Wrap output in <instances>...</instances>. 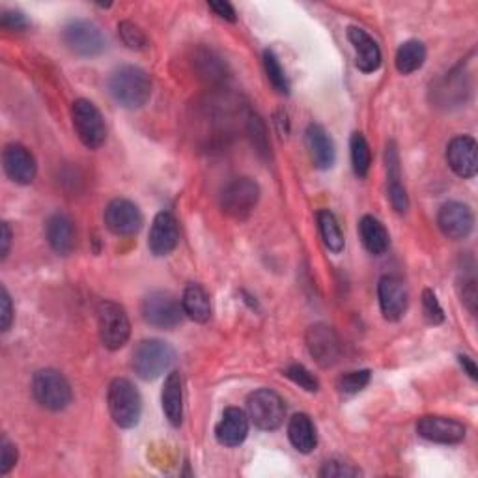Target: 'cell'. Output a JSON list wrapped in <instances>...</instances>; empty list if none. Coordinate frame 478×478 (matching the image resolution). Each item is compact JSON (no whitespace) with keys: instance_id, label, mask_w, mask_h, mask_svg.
<instances>
[{"instance_id":"16","label":"cell","mask_w":478,"mask_h":478,"mask_svg":"<svg viewBox=\"0 0 478 478\" xmlns=\"http://www.w3.org/2000/svg\"><path fill=\"white\" fill-rule=\"evenodd\" d=\"M3 167L8 178L14 184L29 185L34 182L38 174V165L31 149L24 148L23 144H8L3 152Z\"/></svg>"},{"instance_id":"34","label":"cell","mask_w":478,"mask_h":478,"mask_svg":"<svg viewBox=\"0 0 478 478\" xmlns=\"http://www.w3.org/2000/svg\"><path fill=\"white\" fill-rule=\"evenodd\" d=\"M370 370H356L342 375L338 380V391L346 394H357L370 383Z\"/></svg>"},{"instance_id":"39","label":"cell","mask_w":478,"mask_h":478,"mask_svg":"<svg viewBox=\"0 0 478 478\" xmlns=\"http://www.w3.org/2000/svg\"><path fill=\"white\" fill-rule=\"evenodd\" d=\"M14 323V305H12V297L8 290L3 286L0 290V325H3V331H10V327Z\"/></svg>"},{"instance_id":"10","label":"cell","mask_w":478,"mask_h":478,"mask_svg":"<svg viewBox=\"0 0 478 478\" xmlns=\"http://www.w3.org/2000/svg\"><path fill=\"white\" fill-rule=\"evenodd\" d=\"M184 314L180 301L165 290L148 293L142 301V318L158 329H174L182 323Z\"/></svg>"},{"instance_id":"17","label":"cell","mask_w":478,"mask_h":478,"mask_svg":"<svg viewBox=\"0 0 478 478\" xmlns=\"http://www.w3.org/2000/svg\"><path fill=\"white\" fill-rule=\"evenodd\" d=\"M377 297H380L382 314L389 321H398L408 311V288L398 276L387 275L377 284Z\"/></svg>"},{"instance_id":"4","label":"cell","mask_w":478,"mask_h":478,"mask_svg":"<svg viewBox=\"0 0 478 478\" xmlns=\"http://www.w3.org/2000/svg\"><path fill=\"white\" fill-rule=\"evenodd\" d=\"M32 394L38 404L49 411H62L73 400L69 382L59 370L53 368H43L34 374Z\"/></svg>"},{"instance_id":"20","label":"cell","mask_w":478,"mask_h":478,"mask_svg":"<svg viewBox=\"0 0 478 478\" xmlns=\"http://www.w3.org/2000/svg\"><path fill=\"white\" fill-rule=\"evenodd\" d=\"M248 415L239 408L224 410L217 428L215 437L224 446H239L248 436Z\"/></svg>"},{"instance_id":"29","label":"cell","mask_w":478,"mask_h":478,"mask_svg":"<svg viewBox=\"0 0 478 478\" xmlns=\"http://www.w3.org/2000/svg\"><path fill=\"white\" fill-rule=\"evenodd\" d=\"M349 149H351V165H354V172L359 176V178H366L372 165V149L363 133L351 135Z\"/></svg>"},{"instance_id":"31","label":"cell","mask_w":478,"mask_h":478,"mask_svg":"<svg viewBox=\"0 0 478 478\" xmlns=\"http://www.w3.org/2000/svg\"><path fill=\"white\" fill-rule=\"evenodd\" d=\"M264 68H266V75L269 83L273 85V88L279 92V94H290V83H288V77L286 73L279 62V59L275 57L273 51H266L264 53Z\"/></svg>"},{"instance_id":"6","label":"cell","mask_w":478,"mask_h":478,"mask_svg":"<svg viewBox=\"0 0 478 478\" xmlns=\"http://www.w3.org/2000/svg\"><path fill=\"white\" fill-rule=\"evenodd\" d=\"M71 120L73 130L77 133L79 140L90 148H102L107 140V125L105 118L90 99H77L71 105Z\"/></svg>"},{"instance_id":"42","label":"cell","mask_w":478,"mask_h":478,"mask_svg":"<svg viewBox=\"0 0 478 478\" xmlns=\"http://www.w3.org/2000/svg\"><path fill=\"white\" fill-rule=\"evenodd\" d=\"M10 247H12V229L8 222H3V248H0V258L3 260L8 258Z\"/></svg>"},{"instance_id":"35","label":"cell","mask_w":478,"mask_h":478,"mask_svg":"<svg viewBox=\"0 0 478 478\" xmlns=\"http://www.w3.org/2000/svg\"><path fill=\"white\" fill-rule=\"evenodd\" d=\"M422 309H424V318H426L428 323L439 325V323L445 321V312H443V309L439 305L437 295L430 288H426L422 292Z\"/></svg>"},{"instance_id":"3","label":"cell","mask_w":478,"mask_h":478,"mask_svg":"<svg viewBox=\"0 0 478 478\" xmlns=\"http://www.w3.org/2000/svg\"><path fill=\"white\" fill-rule=\"evenodd\" d=\"M107 404L113 420L120 428H135L142 417V398L139 389L125 377H116L107 391Z\"/></svg>"},{"instance_id":"23","label":"cell","mask_w":478,"mask_h":478,"mask_svg":"<svg viewBox=\"0 0 478 478\" xmlns=\"http://www.w3.org/2000/svg\"><path fill=\"white\" fill-rule=\"evenodd\" d=\"M161 406L165 417L172 426H180L184 420V383L180 372H170L161 392Z\"/></svg>"},{"instance_id":"11","label":"cell","mask_w":478,"mask_h":478,"mask_svg":"<svg viewBox=\"0 0 478 478\" xmlns=\"http://www.w3.org/2000/svg\"><path fill=\"white\" fill-rule=\"evenodd\" d=\"M305 340L309 354L321 368H329L338 363L342 356V344L333 327L325 323H316L309 327Z\"/></svg>"},{"instance_id":"40","label":"cell","mask_w":478,"mask_h":478,"mask_svg":"<svg viewBox=\"0 0 478 478\" xmlns=\"http://www.w3.org/2000/svg\"><path fill=\"white\" fill-rule=\"evenodd\" d=\"M462 301H464V305L469 309L471 314L476 312V305H478V292H476V281H474V276H471V279H465V281H464Z\"/></svg>"},{"instance_id":"7","label":"cell","mask_w":478,"mask_h":478,"mask_svg":"<svg viewBox=\"0 0 478 478\" xmlns=\"http://www.w3.org/2000/svg\"><path fill=\"white\" fill-rule=\"evenodd\" d=\"M247 415L260 430L273 432L284 422V400L271 389H258L247 398Z\"/></svg>"},{"instance_id":"15","label":"cell","mask_w":478,"mask_h":478,"mask_svg":"<svg viewBox=\"0 0 478 478\" xmlns=\"http://www.w3.org/2000/svg\"><path fill=\"white\" fill-rule=\"evenodd\" d=\"M437 224L439 230L448 238V239H465L474 226V215L473 210L464 204V203H446L441 206L437 213Z\"/></svg>"},{"instance_id":"2","label":"cell","mask_w":478,"mask_h":478,"mask_svg":"<svg viewBox=\"0 0 478 478\" xmlns=\"http://www.w3.org/2000/svg\"><path fill=\"white\" fill-rule=\"evenodd\" d=\"M176 363L174 347L159 338H146L137 344L131 366L144 382H154Z\"/></svg>"},{"instance_id":"14","label":"cell","mask_w":478,"mask_h":478,"mask_svg":"<svg viewBox=\"0 0 478 478\" xmlns=\"http://www.w3.org/2000/svg\"><path fill=\"white\" fill-rule=\"evenodd\" d=\"M446 163L464 180L474 178L478 172V146L469 135L455 137L446 146Z\"/></svg>"},{"instance_id":"38","label":"cell","mask_w":478,"mask_h":478,"mask_svg":"<svg viewBox=\"0 0 478 478\" xmlns=\"http://www.w3.org/2000/svg\"><path fill=\"white\" fill-rule=\"evenodd\" d=\"M17 446L5 436L0 441V474H8L17 464Z\"/></svg>"},{"instance_id":"37","label":"cell","mask_w":478,"mask_h":478,"mask_svg":"<svg viewBox=\"0 0 478 478\" xmlns=\"http://www.w3.org/2000/svg\"><path fill=\"white\" fill-rule=\"evenodd\" d=\"M0 27L14 32H23L31 27V21L19 10H6L0 15Z\"/></svg>"},{"instance_id":"32","label":"cell","mask_w":478,"mask_h":478,"mask_svg":"<svg viewBox=\"0 0 478 478\" xmlns=\"http://www.w3.org/2000/svg\"><path fill=\"white\" fill-rule=\"evenodd\" d=\"M118 36L123 41V45L133 49V51H144V49L148 47L146 34L131 21H122L118 24Z\"/></svg>"},{"instance_id":"26","label":"cell","mask_w":478,"mask_h":478,"mask_svg":"<svg viewBox=\"0 0 478 478\" xmlns=\"http://www.w3.org/2000/svg\"><path fill=\"white\" fill-rule=\"evenodd\" d=\"M184 312L196 323H206L212 318L210 293L200 284H189L182 297Z\"/></svg>"},{"instance_id":"30","label":"cell","mask_w":478,"mask_h":478,"mask_svg":"<svg viewBox=\"0 0 478 478\" xmlns=\"http://www.w3.org/2000/svg\"><path fill=\"white\" fill-rule=\"evenodd\" d=\"M247 131L250 135V140H253V146L257 148V152L260 158L267 159L269 158V149H271V144H269V137H267V130H266V123L262 122V118L255 113L248 114V120H247Z\"/></svg>"},{"instance_id":"1","label":"cell","mask_w":478,"mask_h":478,"mask_svg":"<svg viewBox=\"0 0 478 478\" xmlns=\"http://www.w3.org/2000/svg\"><path fill=\"white\" fill-rule=\"evenodd\" d=\"M109 90L114 102L123 109H140L152 95V79L139 66H122L109 79Z\"/></svg>"},{"instance_id":"12","label":"cell","mask_w":478,"mask_h":478,"mask_svg":"<svg viewBox=\"0 0 478 478\" xmlns=\"http://www.w3.org/2000/svg\"><path fill=\"white\" fill-rule=\"evenodd\" d=\"M105 226L120 238H130L140 232L144 217L139 206L128 198H114L105 208Z\"/></svg>"},{"instance_id":"13","label":"cell","mask_w":478,"mask_h":478,"mask_svg":"<svg viewBox=\"0 0 478 478\" xmlns=\"http://www.w3.org/2000/svg\"><path fill=\"white\" fill-rule=\"evenodd\" d=\"M417 434L432 443L456 445L465 439V426L456 419L428 415L417 422Z\"/></svg>"},{"instance_id":"9","label":"cell","mask_w":478,"mask_h":478,"mask_svg":"<svg viewBox=\"0 0 478 478\" xmlns=\"http://www.w3.org/2000/svg\"><path fill=\"white\" fill-rule=\"evenodd\" d=\"M62 38L69 51L79 57H97L102 55L107 47L104 32L99 31L95 23L88 19L69 21L64 27Z\"/></svg>"},{"instance_id":"43","label":"cell","mask_w":478,"mask_h":478,"mask_svg":"<svg viewBox=\"0 0 478 478\" xmlns=\"http://www.w3.org/2000/svg\"><path fill=\"white\" fill-rule=\"evenodd\" d=\"M458 361H460V365H462V368L469 374V377H471V380H478V368H476V365H474V361L469 357V356H460L458 357Z\"/></svg>"},{"instance_id":"28","label":"cell","mask_w":478,"mask_h":478,"mask_svg":"<svg viewBox=\"0 0 478 478\" xmlns=\"http://www.w3.org/2000/svg\"><path fill=\"white\" fill-rule=\"evenodd\" d=\"M318 226H320V234L325 243V247L331 250V253H342L346 239L344 232L338 224V219L335 217L333 212L329 210H320L318 212Z\"/></svg>"},{"instance_id":"19","label":"cell","mask_w":478,"mask_h":478,"mask_svg":"<svg viewBox=\"0 0 478 478\" xmlns=\"http://www.w3.org/2000/svg\"><path fill=\"white\" fill-rule=\"evenodd\" d=\"M347 40L356 49V64L363 73H374L382 66V51L377 41L363 29L349 27Z\"/></svg>"},{"instance_id":"25","label":"cell","mask_w":478,"mask_h":478,"mask_svg":"<svg viewBox=\"0 0 478 478\" xmlns=\"http://www.w3.org/2000/svg\"><path fill=\"white\" fill-rule=\"evenodd\" d=\"M359 236H361V241L370 255L380 257V255L387 253L389 243H391L389 232L375 217L365 215L359 221Z\"/></svg>"},{"instance_id":"36","label":"cell","mask_w":478,"mask_h":478,"mask_svg":"<svg viewBox=\"0 0 478 478\" xmlns=\"http://www.w3.org/2000/svg\"><path fill=\"white\" fill-rule=\"evenodd\" d=\"M318 474L321 478H354V476H359L361 471L357 467L351 465V464L331 460V462L323 464V467L320 469Z\"/></svg>"},{"instance_id":"21","label":"cell","mask_w":478,"mask_h":478,"mask_svg":"<svg viewBox=\"0 0 478 478\" xmlns=\"http://www.w3.org/2000/svg\"><path fill=\"white\" fill-rule=\"evenodd\" d=\"M305 140L314 167L320 170H329L337 159L335 142L329 133H327L321 125L311 123L305 133Z\"/></svg>"},{"instance_id":"18","label":"cell","mask_w":478,"mask_h":478,"mask_svg":"<svg viewBox=\"0 0 478 478\" xmlns=\"http://www.w3.org/2000/svg\"><path fill=\"white\" fill-rule=\"evenodd\" d=\"M180 243V229L178 221L168 212H161L156 215L152 229L148 236V248L156 257H167Z\"/></svg>"},{"instance_id":"8","label":"cell","mask_w":478,"mask_h":478,"mask_svg":"<svg viewBox=\"0 0 478 478\" xmlns=\"http://www.w3.org/2000/svg\"><path fill=\"white\" fill-rule=\"evenodd\" d=\"M260 200V187L250 178H236L226 184L221 193V208L222 212L236 219L245 221L255 212Z\"/></svg>"},{"instance_id":"33","label":"cell","mask_w":478,"mask_h":478,"mask_svg":"<svg viewBox=\"0 0 478 478\" xmlns=\"http://www.w3.org/2000/svg\"><path fill=\"white\" fill-rule=\"evenodd\" d=\"M284 375L290 377V380L299 385L301 389H305L309 392H316L320 389V382L318 377L307 370L303 365H290L286 370H284Z\"/></svg>"},{"instance_id":"24","label":"cell","mask_w":478,"mask_h":478,"mask_svg":"<svg viewBox=\"0 0 478 478\" xmlns=\"http://www.w3.org/2000/svg\"><path fill=\"white\" fill-rule=\"evenodd\" d=\"M288 437L293 448L301 455H311L318 445V434L312 419L307 413H297L290 419Z\"/></svg>"},{"instance_id":"5","label":"cell","mask_w":478,"mask_h":478,"mask_svg":"<svg viewBox=\"0 0 478 478\" xmlns=\"http://www.w3.org/2000/svg\"><path fill=\"white\" fill-rule=\"evenodd\" d=\"M97 327L102 344L111 351L123 347L131 337L130 316L114 301H102L97 305Z\"/></svg>"},{"instance_id":"27","label":"cell","mask_w":478,"mask_h":478,"mask_svg":"<svg viewBox=\"0 0 478 478\" xmlns=\"http://www.w3.org/2000/svg\"><path fill=\"white\" fill-rule=\"evenodd\" d=\"M426 60V47L419 40H408L398 47L396 51V69L401 75H410L419 71Z\"/></svg>"},{"instance_id":"41","label":"cell","mask_w":478,"mask_h":478,"mask_svg":"<svg viewBox=\"0 0 478 478\" xmlns=\"http://www.w3.org/2000/svg\"><path fill=\"white\" fill-rule=\"evenodd\" d=\"M208 6L221 19L229 21V23H236V19H238L236 10H234V6L230 3H226V0H212V3H208Z\"/></svg>"},{"instance_id":"22","label":"cell","mask_w":478,"mask_h":478,"mask_svg":"<svg viewBox=\"0 0 478 478\" xmlns=\"http://www.w3.org/2000/svg\"><path fill=\"white\" fill-rule=\"evenodd\" d=\"M45 238L49 247H51L57 255H71L75 247V229L71 219L64 213H55L49 217L45 224Z\"/></svg>"}]
</instances>
